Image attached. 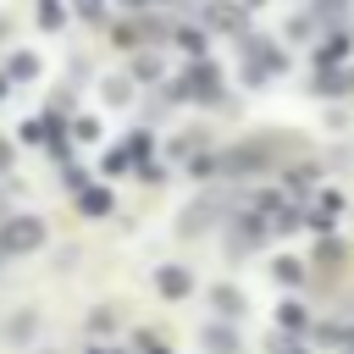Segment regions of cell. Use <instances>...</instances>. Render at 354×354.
<instances>
[{
    "label": "cell",
    "mask_w": 354,
    "mask_h": 354,
    "mask_svg": "<svg viewBox=\"0 0 354 354\" xmlns=\"http://www.w3.org/2000/svg\"><path fill=\"white\" fill-rule=\"evenodd\" d=\"M33 72H39L33 55H11V77H33Z\"/></svg>",
    "instance_id": "6da1fadb"
},
{
    "label": "cell",
    "mask_w": 354,
    "mask_h": 354,
    "mask_svg": "<svg viewBox=\"0 0 354 354\" xmlns=\"http://www.w3.org/2000/svg\"><path fill=\"white\" fill-rule=\"evenodd\" d=\"M249 6H254V0H249Z\"/></svg>",
    "instance_id": "8992f818"
},
{
    "label": "cell",
    "mask_w": 354,
    "mask_h": 354,
    "mask_svg": "<svg viewBox=\"0 0 354 354\" xmlns=\"http://www.w3.org/2000/svg\"><path fill=\"white\" fill-rule=\"evenodd\" d=\"M39 17H44V28H61V6H55V0H44V6H39Z\"/></svg>",
    "instance_id": "3957f363"
},
{
    "label": "cell",
    "mask_w": 354,
    "mask_h": 354,
    "mask_svg": "<svg viewBox=\"0 0 354 354\" xmlns=\"http://www.w3.org/2000/svg\"><path fill=\"white\" fill-rule=\"evenodd\" d=\"M77 11L83 17H100V0H77Z\"/></svg>",
    "instance_id": "277c9868"
},
{
    "label": "cell",
    "mask_w": 354,
    "mask_h": 354,
    "mask_svg": "<svg viewBox=\"0 0 354 354\" xmlns=\"http://www.w3.org/2000/svg\"><path fill=\"white\" fill-rule=\"evenodd\" d=\"M210 17H216V28H238V11L232 6H210Z\"/></svg>",
    "instance_id": "7a4b0ae2"
},
{
    "label": "cell",
    "mask_w": 354,
    "mask_h": 354,
    "mask_svg": "<svg viewBox=\"0 0 354 354\" xmlns=\"http://www.w3.org/2000/svg\"><path fill=\"white\" fill-rule=\"evenodd\" d=\"M0 166H6V149H0Z\"/></svg>",
    "instance_id": "5b68a950"
}]
</instances>
